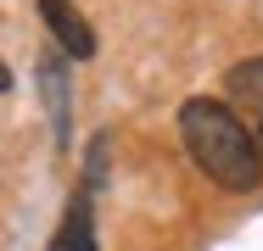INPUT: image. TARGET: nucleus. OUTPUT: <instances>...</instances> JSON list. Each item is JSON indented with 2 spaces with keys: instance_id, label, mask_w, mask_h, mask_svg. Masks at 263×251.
<instances>
[{
  "instance_id": "1",
  "label": "nucleus",
  "mask_w": 263,
  "mask_h": 251,
  "mask_svg": "<svg viewBox=\"0 0 263 251\" xmlns=\"http://www.w3.org/2000/svg\"><path fill=\"white\" fill-rule=\"evenodd\" d=\"M179 134H185V151L196 156V168L218 190H258V179H263L258 134H247V123L230 106L202 100V95L185 100L179 106Z\"/></svg>"
},
{
  "instance_id": "2",
  "label": "nucleus",
  "mask_w": 263,
  "mask_h": 251,
  "mask_svg": "<svg viewBox=\"0 0 263 251\" xmlns=\"http://www.w3.org/2000/svg\"><path fill=\"white\" fill-rule=\"evenodd\" d=\"M40 23L56 34V50L73 56V61H90L96 56V28L84 23V11L73 0H40Z\"/></svg>"
},
{
  "instance_id": "4",
  "label": "nucleus",
  "mask_w": 263,
  "mask_h": 251,
  "mask_svg": "<svg viewBox=\"0 0 263 251\" xmlns=\"http://www.w3.org/2000/svg\"><path fill=\"white\" fill-rule=\"evenodd\" d=\"M40 90H45V106H51L56 145H67V140H73V90H67L62 50H40Z\"/></svg>"
},
{
  "instance_id": "7",
  "label": "nucleus",
  "mask_w": 263,
  "mask_h": 251,
  "mask_svg": "<svg viewBox=\"0 0 263 251\" xmlns=\"http://www.w3.org/2000/svg\"><path fill=\"white\" fill-rule=\"evenodd\" d=\"M258 151H263V123H258Z\"/></svg>"
},
{
  "instance_id": "6",
  "label": "nucleus",
  "mask_w": 263,
  "mask_h": 251,
  "mask_svg": "<svg viewBox=\"0 0 263 251\" xmlns=\"http://www.w3.org/2000/svg\"><path fill=\"white\" fill-rule=\"evenodd\" d=\"M6 90H11V73H6V67H0V95H6Z\"/></svg>"
},
{
  "instance_id": "3",
  "label": "nucleus",
  "mask_w": 263,
  "mask_h": 251,
  "mask_svg": "<svg viewBox=\"0 0 263 251\" xmlns=\"http://www.w3.org/2000/svg\"><path fill=\"white\" fill-rule=\"evenodd\" d=\"M45 251H96V190L90 184L73 190V201H67V212H62Z\"/></svg>"
},
{
  "instance_id": "5",
  "label": "nucleus",
  "mask_w": 263,
  "mask_h": 251,
  "mask_svg": "<svg viewBox=\"0 0 263 251\" xmlns=\"http://www.w3.org/2000/svg\"><path fill=\"white\" fill-rule=\"evenodd\" d=\"M230 95L247 100V106H263V56L235 61V67H230Z\"/></svg>"
}]
</instances>
